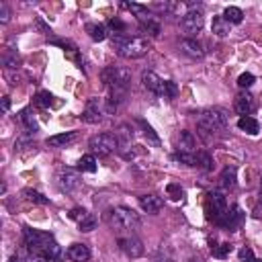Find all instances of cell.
<instances>
[{"label": "cell", "mask_w": 262, "mask_h": 262, "mask_svg": "<svg viewBox=\"0 0 262 262\" xmlns=\"http://www.w3.org/2000/svg\"><path fill=\"white\" fill-rule=\"evenodd\" d=\"M113 45H115L117 53L125 60H137L150 51V41L145 37H127L123 33L113 35Z\"/></svg>", "instance_id": "1"}, {"label": "cell", "mask_w": 262, "mask_h": 262, "mask_svg": "<svg viewBox=\"0 0 262 262\" xmlns=\"http://www.w3.org/2000/svg\"><path fill=\"white\" fill-rule=\"evenodd\" d=\"M227 113L223 109H207L199 115V135L205 141H211L215 133L223 131L227 127Z\"/></svg>", "instance_id": "2"}, {"label": "cell", "mask_w": 262, "mask_h": 262, "mask_svg": "<svg viewBox=\"0 0 262 262\" xmlns=\"http://www.w3.org/2000/svg\"><path fill=\"white\" fill-rule=\"evenodd\" d=\"M109 223L119 231H129L131 234L141 225V219L133 209L121 205V207H115L113 211H109Z\"/></svg>", "instance_id": "3"}, {"label": "cell", "mask_w": 262, "mask_h": 262, "mask_svg": "<svg viewBox=\"0 0 262 262\" xmlns=\"http://www.w3.org/2000/svg\"><path fill=\"white\" fill-rule=\"evenodd\" d=\"M103 82L111 91H127V86L131 82V70L111 66V68L103 70Z\"/></svg>", "instance_id": "4"}, {"label": "cell", "mask_w": 262, "mask_h": 262, "mask_svg": "<svg viewBox=\"0 0 262 262\" xmlns=\"http://www.w3.org/2000/svg\"><path fill=\"white\" fill-rule=\"evenodd\" d=\"M53 242V236L47 234V231H37V229H31V227H25V244L29 248V252L35 256H41L47 246Z\"/></svg>", "instance_id": "5"}, {"label": "cell", "mask_w": 262, "mask_h": 262, "mask_svg": "<svg viewBox=\"0 0 262 262\" xmlns=\"http://www.w3.org/2000/svg\"><path fill=\"white\" fill-rule=\"evenodd\" d=\"M91 150L99 156H109L113 154L115 150H119V143H117V137L113 133H99V135H93L91 141H89Z\"/></svg>", "instance_id": "6"}, {"label": "cell", "mask_w": 262, "mask_h": 262, "mask_svg": "<svg viewBox=\"0 0 262 262\" xmlns=\"http://www.w3.org/2000/svg\"><path fill=\"white\" fill-rule=\"evenodd\" d=\"M207 211H209V217L215 219V223H219L225 213H227V201L223 197V193L219 191H213L209 193V199H207Z\"/></svg>", "instance_id": "7"}, {"label": "cell", "mask_w": 262, "mask_h": 262, "mask_svg": "<svg viewBox=\"0 0 262 262\" xmlns=\"http://www.w3.org/2000/svg\"><path fill=\"white\" fill-rule=\"evenodd\" d=\"M55 181H57L60 191L72 193V191H76V189L80 187V174H78V170H74V168H60Z\"/></svg>", "instance_id": "8"}, {"label": "cell", "mask_w": 262, "mask_h": 262, "mask_svg": "<svg viewBox=\"0 0 262 262\" xmlns=\"http://www.w3.org/2000/svg\"><path fill=\"white\" fill-rule=\"evenodd\" d=\"M205 25V19H203V13L201 11H189L183 19H181V29L187 33V35H197Z\"/></svg>", "instance_id": "9"}, {"label": "cell", "mask_w": 262, "mask_h": 262, "mask_svg": "<svg viewBox=\"0 0 262 262\" xmlns=\"http://www.w3.org/2000/svg\"><path fill=\"white\" fill-rule=\"evenodd\" d=\"M117 137V143H119V154L125 158V160H131L133 158V150H131V139H133V129L129 125H121L115 133Z\"/></svg>", "instance_id": "10"}, {"label": "cell", "mask_w": 262, "mask_h": 262, "mask_svg": "<svg viewBox=\"0 0 262 262\" xmlns=\"http://www.w3.org/2000/svg\"><path fill=\"white\" fill-rule=\"evenodd\" d=\"M137 17V21H139V25H141V29L150 35V37H158L160 35V31H162V25H160V21L148 11V7L139 13V15H135Z\"/></svg>", "instance_id": "11"}, {"label": "cell", "mask_w": 262, "mask_h": 262, "mask_svg": "<svg viewBox=\"0 0 262 262\" xmlns=\"http://www.w3.org/2000/svg\"><path fill=\"white\" fill-rule=\"evenodd\" d=\"M242 221H244V211H242L240 205H234L231 209H227L225 217H223L217 225H221V227H225V229H229V231H236V229L242 225Z\"/></svg>", "instance_id": "12"}, {"label": "cell", "mask_w": 262, "mask_h": 262, "mask_svg": "<svg viewBox=\"0 0 262 262\" xmlns=\"http://www.w3.org/2000/svg\"><path fill=\"white\" fill-rule=\"evenodd\" d=\"M119 248L129 256V258H139L143 254V244L139 238L135 236H127V238H119Z\"/></svg>", "instance_id": "13"}, {"label": "cell", "mask_w": 262, "mask_h": 262, "mask_svg": "<svg viewBox=\"0 0 262 262\" xmlns=\"http://www.w3.org/2000/svg\"><path fill=\"white\" fill-rule=\"evenodd\" d=\"M234 109H236L238 115L250 117V113H254V109H256L254 97H252L250 93H240V95L236 97V101H234Z\"/></svg>", "instance_id": "14"}, {"label": "cell", "mask_w": 262, "mask_h": 262, "mask_svg": "<svg viewBox=\"0 0 262 262\" xmlns=\"http://www.w3.org/2000/svg\"><path fill=\"white\" fill-rule=\"evenodd\" d=\"M84 121L86 123H99L103 119V103L99 99H91L86 103V109H84Z\"/></svg>", "instance_id": "15"}, {"label": "cell", "mask_w": 262, "mask_h": 262, "mask_svg": "<svg viewBox=\"0 0 262 262\" xmlns=\"http://www.w3.org/2000/svg\"><path fill=\"white\" fill-rule=\"evenodd\" d=\"M179 49L183 53H187L189 57H195V60H201L205 55V49H203V45L197 39H183L179 43Z\"/></svg>", "instance_id": "16"}, {"label": "cell", "mask_w": 262, "mask_h": 262, "mask_svg": "<svg viewBox=\"0 0 262 262\" xmlns=\"http://www.w3.org/2000/svg\"><path fill=\"white\" fill-rule=\"evenodd\" d=\"M177 148H179V152H183V154H197L195 152V148H197V139H195V135L191 133V131H181L179 133V141H177Z\"/></svg>", "instance_id": "17"}, {"label": "cell", "mask_w": 262, "mask_h": 262, "mask_svg": "<svg viewBox=\"0 0 262 262\" xmlns=\"http://www.w3.org/2000/svg\"><path fill=\"white\" fill-rule=\"evenodd\" d=\"M141 84H143V89H148L150 93H154V95H160L164 80H162L158 74H154V72H148V70H145V72L141 74Z\"/></svg>", "instance_id": "18"}, {"label": "cell", "mask_w": 262, "mask_h": 262, "mask_svg": "<svg viewBox=\"0 0 262 262\" xmlns=\"http://www.w3.org/2000/svg\"><path fill=\"white\" fill-rule=\"evenodd\" d=\"M68 256L72 262H89L91 260V248L86 244H72L68 248Z\"/></svg>", "instance_id": "19"}, {"label": "cell", "mask_w": 262, "mask_h": 262, "mask_svg": "<svg viewBox=\"0 0 262 262\" xmlns=\"http://www.w3.org/2000/svg\"><path fill=\"white\" fill-rule=\"evenodd\" d=\"M139 205H141V209H143L145 213L156 215V213L162 209L164 201H162L158 195H141V197H139Z\"/></svg>", "instance_id": "20"}, {"label": "cell", "mask_w": 262, "mask_h": 262, "mask_svg": "<svg viewBox=\"0 0 262 262\" xmlns=\"http://www.w3.org/2000/svg\"><path fill=\"white\" fill-rule=\"evenodd\" d=\"M238 183V170L236 166H225L221 172V187L223 189H234Z\"/></svg>", "instance_id": "21"}, {"label": "cell", "mask_w": 262, "mask_h": 262, "mask_svg": "<svg viewBox=\"0 0 262 262\" xmlns=\"http://www.w3.org/2000/svg\"><path fill=\"white\" fill-rule=\"evenodd\" d=\"M86 33H89V37L93 39V41H105L107 39V27L105 25H101V23H89L86 25Z\"/></svg>", "instance_id": "22"}, {"label": "cell", "mask_w": 262, "mask_h": 262, "mask_svg": "<svg viewBox=\"0 0 262 262\" xmlns=\"http://www.w3.org/2000/svg\"><path fill=\"white\" fill-rule=\"evenodd\" d=\"M238 127L242 131H246L248 135H258V131H260V123L254 117H240L238 119Z\"/></svg>", "instance_id": "23"}, {"label": "cell", "mask_w": 262, "mask_h": 262, "mask_svg": "<svg viewBox=\"0 0 262 262\" xmlns=\"http://www.w3.org/2000/svg\"><path fill=\"white\" fill-rule=\"evenodd\" d=\"M74 139H76V131H68V133H60V135L47 137V145H51V148H64L66 143H70Z\"/></svg>", "instance_id": "24"}, {"label": "cell", "mask_w": 262, "mask_h": 262, "mask_svg": "<svg viewBox=\"0 0 262 262\" xmlns=\"http://www.w3.org/2000/svg\"><path fill=\"white\" fill-rule=\"evenodd\" d=\"M229 29H231V25L225 21V17H223V15H219V17H215V19H213L211 31H213L217 37H225V35H229Z\"/></svg>", "instance_id": "25"}, {"label": "cell", "mask_w": 262, "mask_h": 262, "mask_svg": "<svg viewBox=\"0 0 262 262\" xmlns=\"http://www.w3.org/2000/svg\"><path fill=\"white\" fill-rule=\"evenodd\" d=\"M209 244H211V254H213L215 258H227V256H229V252H231V244H229V242H221V244H217L215 240H211Z\"/></svg>", "instance_id": "26"}, {"label": "cell", "mask_w": 262, "mask_h": 262, "mask_svg": "<svg viewBox=\"0 0 262 262\" xmlns=\"http://www.w3.org/2000/svg\"><path fill=\"white\" fill-rule=\"evenodd\" d=\"M177 95H179V86L174 84L172 80H164V84H162V91H160V95H158V97L172 101V99H177Z\"/></svg>", "instance_id": "27"}, {"label": "cell", "mask_w": 262, "mask_h": 262, "mask_svg": "<svg viewBox=\"0 0 262 262\" xmlns=\"http://www.w3.org/2000/svg\"><path fill=\"white\" fill-rule=\"evenodd\" d=\"M223 17H225V21H227L229 25H240V23L244 21V13H242L238 7H227V9L223 11Z\"/></svg>", "instance_id": "28"}, {"label": "cell", "mask_w": 262, "mask_h": 262, "mask_svg": "<svg viewBox=\"0 0 262 262\" xmlns=\"http://www.w3.org/2000/svg\"><path fill=\"white\" fill-rule=\"evenodd\" d=\"M78 168H80L82 172H95V170H97V158H95L93 154L82 156L80 162H78Z\"/></svg>", "instance_id": "29"}, {"label": "cell", "mask_w": 262, "mask_h": 262, "mask_svg": "<svg viewBox=\"0 0 262 262\" xmlns=\"http://www.w3.org/2000/svg\"><path fill=\"white\" fill-rule=\"evenodd\" d=\"M21 121L25 123V127H27L31 133H35V131L39 129V125H37V121H35V117H33V111H31V109H23V111H21Z\"/></svg>", "instance_id": "30"}, {"label": "cell", "mask_w": 262, "mask_h": 262, "mask_svg": "<svg viewBox=\"0 0 262 262\" xmlns=\"http://www.w3.org/2000/svg\"><path fill=\"white\" fill-rule=\"evenodd\" d=\"M23 197H25L27 201H31V203H37V205H47V203H49L47 197H43V195L37 193V191H31V189H25V191H23Z\"/></svg>", "instance_id": "31"}, {"label": "cell", "mask_w": 262, "mask_h": 262, "mask_svg": "<svg viewBox=\"0 0 262 262\" xmlns=\"http://www.w3.org/2000/svg\"><path fill=\"white\" fill-rule=\"evenodd\" d=\"M197 166L203 170H211L213 168V158L207 152H197Z\"/></svg>", "instance_id": "32"}, {"label": "cell", "mask_w": 262, "mask_h": 262, "mask_svg": "<svg viewBox=\"0 0 262 262\" xmlns=\"http://www.w3.org/2000/svg\"><path fill=\"white\" fill-rule=\"evenodd\" d=\"M174 160L185 164V166H197V154H183V152H177L174 154Z\"/></svg>", "instance_id": "33"}, {"label": "cell", "mask_w": 262, "mask_h": 262, "mask_svg": "<svg viewBox=\"0 0 262 262\" xmlns=\"http://www.w3.org/2000/svg\"><path fill=\"white\" fill-rule=\"evenodd\" d=\"M166 193H168V197H170L172 201H181L183 195H185L183 187H181V185H174V183H170V185L166 187Z\"/></svg>", "instance_id": "34"}, {"label": "cell", "mask_w": 262, "mask_h": 262, "mask_svg": "<svg viewBox=\"0 0 262 262\" xmlns=\"http://www.w3.org/2000/svg\"><path fill=\"white\" fill-rule=\"evenodd\" d=\"M78 227H80V231H93V229L97 227V217L89 213V215H86V217L78 223Z\"/></svg>", "instance_id": "35"}, {"label": "cell", "mask_w": 262, "mask_h": 262, "mask_svg": "<svg viewBox=\"0 0 262 262\" xmlns=\"http://www.w3.org/2000/svg\"><path fill=\"white\" fill-rule=\"evenodd\" d=\"M256 82V78H254V74H250V72H246V74H242L240 78H238V86L242 91H246V89H250V86Z\"/></svg>", "instance_id": "36"}, {"label": "cell", "mask_w": 262, "mask_h": 262, "mask_svg": "<svg viewBox=\"0 0 262 262\" xmlns=\"http://www.w3.org/2000/svg\"><path fill=\"white\" fill-rule=\"evenodd\" d=\"M139 125H141V129H143V135H145V137H148L152 143H156V145H158V143H160V137L156 135V131H154V129H152V127H150L145 121H141V119H139Z\"/></svg>", "instance_id": "37"}, {"label": "cell", "mask_w": 262, "mask_h": 262, "mask_svg": "<svg viewBox=\"0 0 262 262\" xmlns=\"http://www.w3.org/2000/svg\"><path fill=\"white\" fill-rule=\"evenodd\" d=\"M51 99H53V97H51L49 93H45V91H43V93H39V95H37L35 105H37V107H41V109H47V107L51 105Z\"/></svg>", "instance_id": "38"}, {"label": "cell", "mask_w": 262, "mask_h": 262, "mask_svg": "<svg viewBox=\"0 0 262 262\" xmlns=\"http://www.w3.org/2000/svg\"><path fill=\"white\" fill-rule=\"evenodd\" d=\"M238 256H240V262H254V260H256V258H254V252H252V250H250L248 246L240 248Z\"/></svg>", "instance_id": "39"}, {"label": "cell", "mask_w": 262, "mask_h": 262, "mask_svg": "<svg viewBox=\"0 0 262 262\" xmlns=\"http://www.w3.org/2000/svg\"><path fill=\"white\" fill-rule=\"evenodd\" d=\"M9 21H11V11H9V7L5 3H0V23L7 25Z\"/></svg>", "instance_id": "40"}, {"label": "cell", "mask_w": 262, "mask_h": 262, "mask_svg": "<svg viewBox=\"0 0 262 262\" xmlns=\"http://www.w3.org/2000/svg\"><path fill=\"white\" fill-rule=\"evenodd\" d=\"M86 215H89V213H86V209H80V207L70 211V219H74V221H78V223H80V221H82Z\"/></svg>", "instance_id": "41"}, {"label": "cell", "mask_w": 262, "mask_h": 262, "mask_svg": "<svg viewBox=\"0 0 262 262\" xmlns=\"http://www.w3.org/2000/svg\"><path fill=\"white\" fill-rule=\"evenodd\" d=\"M111 27H113V29H117V33H121V31L125 29V25H123L119 19H113V21H111Z\"/></svg>", "instance_id": "42"}, {"label": "cell", "mask_w": 262, "mask_h": 262, "mask_svg": "<svg viewBox=\"0 0 262 262\" xmlns=\"http://www.w3.org/2000/svg\"><path fill=\"white\" fill-rule=\"evenodd\" d=\"M11 109V99L9 97H3V113H7Z\"/></svg>", "instance_id": "43"}, {"label": "cell", "mask_w": 262, "mask_h": 262, "mask_svg": "<svg viewBox=\"0 0 262 262\" xmlns=\"http://www.w3.org/2000/svg\"><path fill=\"white\" fill-rule=\"evenodd\" d=\"M9 262H23V258H21L19 254H15V256H11V258H9Z\"/></svg>", "instance_id": "44"}, {"label": "cell", "mask_w": 262, "mask_h": 262, "mask_svg": "<svg viewBox=\"0 0 262 262\" xmlns=\"http://www.w3.org/2000/svg\"><path fill=\"white\" fill-rule=\"evenodd\" d=\"M191 262H203V260H201V258L197 256V258H191Z\"/></svg>", "instance_id": "45"}, {"label": "cell", "mask_w": 262, "mask_h": 262, "mask_svg": "<svg viewBox=\"0 0 262 262\" xmlns=\"http://www.w3.org/2000/svg\"><path fill=\"white\" fill-rule=\"evenodd\" d=\"M254 262H262V258H260V260H254Z\"/></svg>", "instance_id": "46"}, {"label": "cell", "mask_w": 262, "mask_h": 262, "mask_svg": "<svg viewBox=\"0 0 262 262\" xmlns=\"http://www.w3.org/2000/svg\"><path fill=\"white\" fill-rule=\"evenodd\" d=\"M260 187H262V181H260Z\"/></svg>", "instance_id": "47"}]
</instances>
